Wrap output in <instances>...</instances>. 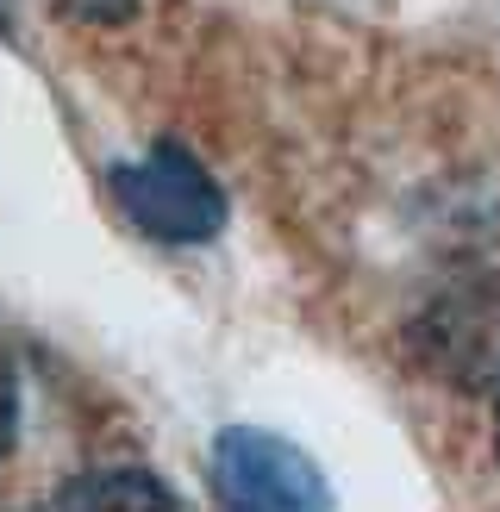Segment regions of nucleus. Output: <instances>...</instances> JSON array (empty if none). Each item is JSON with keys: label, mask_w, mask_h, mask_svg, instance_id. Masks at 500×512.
Instances as JSON below:
<instances>
[{"label": "nucleus", "mask_w": 500, "mask_h": 512, "mask_svg": "<svg viewBox=\"0 0 500 512\" xmlns=\"http://www.w3.org/2000/svg\"><path fill=\"white\" fill-rule=\"evenodd\" d=\"M407 344H413V363L444 388L494 394L500 388V269H475L438 288L413 313Z\"/></svg>", "instance_id": "1"}, {"label": "nucleus", "mask_w": 500, "mask_h": 512, "mask_svg": "<svg viewBox=\"0 0 500 512\" xmlns=\"http://www.w3.org/2000/svg\"><path fill=\"white\" fill-rule=\"evenodd\" d=\"M107 188L119 200V213L163 244H207L225 225V188L182 144H150V157L113 163Z\"/></svg>", "instance_id": "2"}, {"label": "nucleus", "mask_w": 500, "mask_h": 512, "mask_svg": "<svg viewBox=\"0 0 500 512\" xmlns=\"http://www.w3.org/2000/svg\"><path fill=\"white\" fill-rule=\"evenodd\" d=\"M213 494L225 506H325L332 488L294 444L269 438V431L232 425L213 444Z\"/></svg>", "instance_id": "3"}, {"label": "nucleus", "mask_w": 500, "mask_h": 512, "mask_svg": "<svg viewBox=\"0 0 500 512\" xmlns=\"http://www.w3.org/2000/svg\"><path fill=\"white\" fill-rule=\"evenodd\" d=\"M175 506V488H163L150 469H132V463H119V469H88V475H75L69 488H57V506Z\"/></svg>", "instance_id": "4"}, {"label": "nucleus", "mask_w": 500, "mask_h": 512, "mask_svg": "<svg viewBox=\"0 0 500 512\" xmlns=\"http://www.w3.org/2000/svg\"><path fill=\"white\" fill-rule=\"evenodd\" d=\"M50 7L75 25H125L138 13V0H50Z\"/></svg>", "instance_id": "5"}, {"label": "nucleus", "mask_w": 500, "mask_h": 512, "mask_svg": "<svg viewBox=\"0 0 500 512\" xmlns=\"http://www.w3.org/2000/svg\"><path fill=\"white\" fill-rule=\"evenodd\" d=\"M13 431H19V375H13V350L0 344V456L13 450Z\"/></svg>", "instance_id": "6"}, {"label": "nucleus", "mask_w": 500, "mask_h": 512, "mask_svg": "<svg viewBox=\"0 0 500 512\" xmlns=\"http://www.w3.org/2000/svg\"><path fill=\"white\" fill-rule=\"evenodd\" d=\"M494 444H500V425H494Z\"/></svg>", "instance_id": "7"}]
</instances>
